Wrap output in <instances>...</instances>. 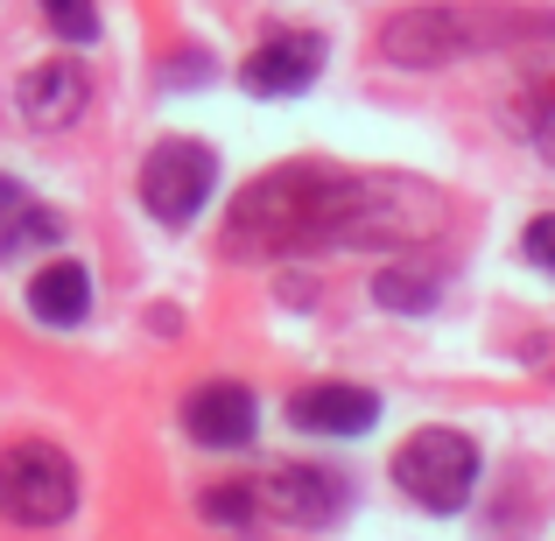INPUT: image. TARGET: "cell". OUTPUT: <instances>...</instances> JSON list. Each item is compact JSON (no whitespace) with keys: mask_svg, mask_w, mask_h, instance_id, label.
Instances as JSON below:
<instances>
[{"mask_svg":"<svg viewBox=\"0 0 555 541\" xmlns=\"http://www.w3.org/2000/svg\"><path fill=\"white\" fill-rule=\"evenodd\" d=\"M288 422H296V429H317V436H366L379 422V394L345 387V379H324V387L288 394Z\"/></svg>","mask_w":555,"mask_h":541,"instance_id":"obj_11","label":"cell"},{"mask_svg":"<svg viewBox=\"0 0 555 541\" xmlns=\"http://www.w3.org/2000/svg\"><path fill=\"white\" fill-rule=\"evenodd\" d=\"M36 8L64 42H92L99 36V0H36Z\"/></svg>","mask_w":555,"mask_h":541,"instance_id":"obj_16","label":"cell"},{"mask_svg":"<svg viewBox=\"0 0 555 541\" xmlns=\"http://www.w3.org/2000/svg\"><path fill=\"white\" fill-rule=\"evenodd\" d=\"M317 70H324V36H310V28H288V36H268L254 56L240 64V85L254 99H282V92H302V85H317Z\"/></svg>","mask_w":555,"mask_h":541,"instance_id":"obj_9","label":"cell"},{"mask_svg":"<svg viewBox=\"0 0 555 541\" xmlns=\"http://www.w3.org/2000/svg\"><path fill=\"white\" fill-rule=\"evenodd\" d=\"M204 520L218 528H260V500H254V478H232V486H211L204 492Z\"/></svg>","mask_w":555,"mask_h":541,"instance_id":"obj_15","label":"cell"},{"mask_svg":"<svg viewBox=\"0 0 555 541\" xmlns=\"http://www.w3.org/2000/svg\"><path fill=\"white\" fill-rule=\"evenodd\" d=\"M260 520H288V528H331L345 514V478L317 472V464H282V472L254 478Z\"/></svg>","mask_w":555,"mask_h":541,"instance_id":"obj_7","label":"cell"},{"mask_svg":"<svg viewBox=\"0 0 555 541\" xmlns=\"http://www.w3.org/2000/svg\"><path fill=\"white\" fill-rule=\"evenodd\" d=\"M218 190V155L204 141H155L141 163V204L155 226H190L204 211V197Z\"/></svg>","mask_w":555,"mask_h":541,"instance_id":"obj_5","label":"cell"},{"mask_svg":"<svg viewBox=\"0 0 555 541\" xmlns=\"http://www.w3.org/2000/svg\"><path fill=\"white\" fill-rule=\"evenodd\" d=\"M324 163H288L268 169L232 197L225 211V254L232 260H274V254H302V218H310V190Z\"/></svg>","mask_w":555,"mask_h":541,"instance_id":"obj_2","label":"cell"},{"mask_svg":"<svg viewBox=\"0 0 555 541\" xmlns=\"http://www.w3.org/2000/svg\"><path fill=\"white\" fill-rule=\"evenodd\" d=\"M28 310L42 317V324H85V310H92V274L78 268V260H50V268L28 282Z\"/></svg>","mask_w":555,"mask_h":541,"instance_id":"obj_12","label":"cell"},{"mask_svg":"<svg viewBox=\"0 0 555 541\" xmlns=\"http://www.w3.org/2000/svg\"><path fill=\"white\" fill-rule=\"evenodd\" d=\"M56 211H42L36 197H28L14 177H0V260L8 254H22V246H50L56 240Z\"/></svg>","mask_w":555,"mask_h":541,"instance_id":"obj_13","label":"cell"},{"mask_svg":"<svg viewBox=\"0 0 555 541\" xmlns=\"http://www.w3.org/2000/svg\"><path fill=\"white\" fill-rule=\"evenodd\" d=\"M373 302L379 310H401V317H422L436 302V274L415 268V260H401V268H379L373 274Z\"/></svg>","mask_w":555,"mask_h":541,"instance_id":"obj_14","label":"cell"},{"mask_svg":"<svg viewBox=\"0 0 555 541\" xmlns=\"http://www.w3.org/2000/svg\"><path fill=\"white\" fill-rule=\"evenodd\" d=\"M520 254H528L542 274H555V211H542L528 232H520Z\"/></svg>","mask_w":555,"mask_h":541,"instance_id":"obj_18","label":"cell"},{"mask_svg":"<svg viewBox=\"0 0 555 541\" xmlns=\"http://www.w3.org/2000/svg\"><path fill=\"white\" fill-rule=\"evenodd\" d=\"M443 226H450V204L429 183L317 169L302 246H379V254H408V246H429Z\"/></svg>","mask_w":555,"mask_h":541,"instance_id":"obj_1","label":"cell"},{"mask_svg":"<svg viewBox=\"0 0 555 541\" xmlns=\"http://www.w3.org/2000/svg\"><path fill=\"white\" fill-rule=\"evenodd\" d=\"M520 127H528V141L542 149V163H555V78L528 92V106H520Z\"/></svg>","mask_w":555,"mask_h":541,"instance_id":"obj_17","label":"cell"},{"mask_svg":"<svg viewBox=\"0 0 555 541\" xmlns=\"http://www.w3.org/2000/svg\"><path fill=\"white\" fill-rule=\"evenodd\" d=\"M183 429H190V443H204V450L254 443V429H260L254 387H240V379H204V387L183 401Z\"/></svg>","mask_w":555,"mask_h":541,"instance_id":"obj_8","label":"cell"},{"mask_svg":"<svg viewBox=\"0 0 555 541\" xmlns=\"http://www.w3.org/2000/svg\"><path fill=\"white\" fill-rule=\"evenodd\" d=\"M393 486L422 506V514H457L478 486V443L457 429H415L393 450Z\"/></svg>","mask_w":555,"mask_h":541,"instance_id":"obj_3","label":"cell"},{"mask_svg":"<svg viewBox=\"0 0 555 541\" xmlns=\"http://www.w3.org/2000/svg\"><path fill=\"white\" fill-rule=\"evenodd\" d=\"M14 106H22L28 127L56 134V127H70L85 106H92V78H85V64H70V56H50V64H36L22 85H14Z\"/></svg>","mask_w":555,"mask_h":541,"instance_id":"obj_10","label":"cell"},{"mask_svg":"<svg viewBox=\"0 0 555 541\" xmlns=\"http://www.w3.org/2000/svg\"><path fill=\"white\" fill-rule=\"evenodd\" d=\"M78 506V464L56 443H14L0 458V514L22 528H56Z\"/></svg>","mask_w":555,"mask_h":541,"instance_id":"obj_4","label":"cell"},{"mask_svg":"<svg viewBox=\"0 0 555 541\" xmlns=\"http://www.w3.org/2000/svg\"><path fill=\"white\" fill-rule=\"evenodd\" d=\"M492 42V28H478L472 8H408L379 28V56L401 70H436V64H457L464 50Z\"/></svg>","mask_w":555,"mask_h":541,"instance_id":"obj_6","label":"cell"}]
</instances>
